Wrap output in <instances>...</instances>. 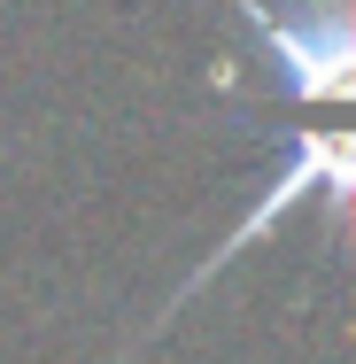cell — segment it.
Here are the masks:
<instances>
[{"label": "cell", "instance_id": "cell-2", "mask_svg": "<svg viewBox=\"0 0 356 364\" xmlns=\"http://www.w3.org/2000/svg\"><path fill=\"white\" fill-rule=\"evenodd\" d=\"M302 117L356 124V0H232Z\"/></svg>", "mask_w": 356, "mask_h": 364}, {"label": "cell", "instance_id": "cell-1", "mask_svg": "<svg viewBox=\"0 0 356 364\" xmlns=\"http://www.w3.org/2000/svg\"><path fill=\"white\" fill-rule=\"evenodd\" d=\"M294 210H325L333 232H341V256L356 264V124H341V117H302V124L286 132L279 163H271V178H264V194H256V202L240 210V225H232L210 256L171 287V302L155 310V326H147V333H163V326H171V318H178L202 287H210L225 264H240L248 248H264Z\"/></svg>", "mask_w": 356, "mask_h": 364}]
</instances>
